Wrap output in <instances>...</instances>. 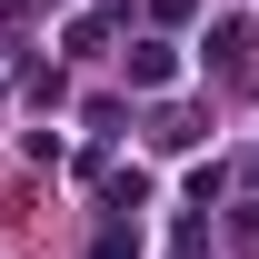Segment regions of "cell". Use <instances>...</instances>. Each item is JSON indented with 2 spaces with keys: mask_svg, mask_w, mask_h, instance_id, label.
Returning <instances> with one entry per match:
<instances>
[{
  "mask_svg": "<svg viewBox=\"0 0 259 259\" xmlns=\"http://www.w3.org/2000/svg\"><path fill=\"white\" fill-rule=\"evenodd\" d=\"M150 140H160V150H199L209 130H199V110H160V130H150Z\"/></svg>",
  "mask_w": 259,
  "mask_h": 259,
  "instance_id": "obj_3",
  "label": "cell"
},
{
  "mask_svg": "<svg viewBox=\"0 0 259 259\" xmlns=\"http://www.w3.org/2000/svg\"><path fill=\"white\" fill-rule=\"evenodd\" d=\"M140 199H150V169H120V180H110V209H120V220H130Z\"/></svg>",
  "mask_w": 259,
  "mask_h": 259,
  "instance_id": "obj_4",
  "label": "cell"
},
{
  "mask_svg": "<svg viewBox=\"0 0 259 259\" xmlns=\"http://www.w3.org/2000/svg\"><path fill=\"white\" fill-rule=\"evenodd\" d=\"M90 259H140V239H130V229H110V239H100Z\"/></svg>",
  "mask_w": 259,
  "mask_h": 259,
  "instance_id": "obj_5",
  "label": "cell"
},
{
  "mask_svg": "<svg viewBox=\"0 0 259 259\" xmlns=\"http://www.w3.org/2000/svg\"><path fill=\"white\" fill-rule=\"evenodd\" d=\"M169 70H180V60H169V40H140V50H130V80H140V90H160Z\"/></svg>",
  "mask_w": 259,
  "mask_h": 259,
  "instance_id": "obj_2",
  "label": "cell"
},
{
  "mask_svg": "<svg viewBox=\"0 0 259 259\" xmlns=\"http://www.w3.org/2000/svg\"><path fill=\"white\" fill-rule=\"evenodd\" d=\"M199 50L220 60V80H239V90H259V30H249V20H220V30L199 40Z\"/></svg>",
  "mask_w": 259,
  "mask_h": 259,
  "instance_id": "obj_1",
  "label": "cell"
}]
</instances>
